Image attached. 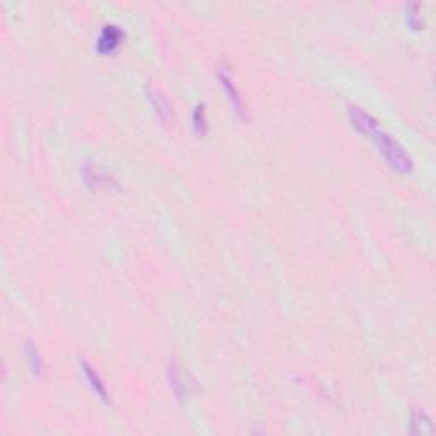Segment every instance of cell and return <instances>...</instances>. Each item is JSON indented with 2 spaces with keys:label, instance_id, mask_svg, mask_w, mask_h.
<instances>
[{
  "label": "cell",
  "instance_id": "6da1fadb",
  "mask_svg": "<svg viewBox=\"0 0 436 436\" xmlns=\"http://www.w3.org/2000/svg\"><path fill=\"white\" fill-rule=\"evenodd\" d=\"M348 116L351 125L362 133L368 135L371 140L378 146V152L383 156V159L389 162L394 171L401 172V174H408L412 171V159L408 153V150L399 144L397 138L387 133L380 126L378 119L371 116L370 112L364 111L358 104H349L348 106Z\"/></svg>",
  "mask_w": 436,
  "mask_h": 436
},
{
  "label": "cell",
  "instance_id": "7a4b0ae2",
  "mask_svg": "<svg viewBox=\"0 0 436 436\" xmlns=\"http://www.w3.org/2000/svg\"><path fill=\"white\" fill-rule=\"evenodd\" d=\"M125 40V31L118 24H104L101 29L99 37L96 41V50L101 55H111L121 47Z\"/></svg>",
  "mask_w": 436,
  "mask_h": 436
},
{
  "label": "cell",
  "instance_id": "3957f363",
  "mask_svg": "<svg viewBox=\"0 0 436 436\" xmlns=\"http://www.w3.org/2000/svg\"><path fill=\"white\" fill-rule=\"evenodd\" d=\"M217 77H218V81H220V84L224 85L225 92H227L228 99H230V104L234 106L237 115H240L242 118H247V109L246 106H244L242 96H240V92L237 91L234 78H232V74H230V69H228L225 63H220V65L217 67Z\"/></svg>",
  "mask_w": 436,
  "mask_h": 436
},
{
  "label": "cell",
  "instance_id": "277c9868",
  "mask_svg": "<svg viewBox=\"0 0 436 436\" xmlns=\"http://www.w3.org/2000/svg\"><path fill=\"white\" fill-rule=\"evenodd\" d=\"M145 94H146V99H149L150 106L153 108V111H156V115L159 116L160 121L167 123L169 125L172 116H174V109H172V104H171V101H169V97L153 84L145 85Z\"/></svg>",
  "mask_w": 436,
  "mask_h": 436
},
{
  "label": "cell",
  "instance_id": "5b68a950",
  "mask_svg": "<svg viewBox=\"0 0 436 436\" xmlns=\"http://www.w3.org/2000/svg\"><path fill=\"white\" fill-rule=\"evenodd\" d=\"M169 380H171V387L172 390H174L176 399L184 401L187 399V397H191V394L194 392L193 390L194 382L191 380L190 374L183 371L181 368L176 367V364H172L171 370H169Z\"/></svg>",
  "mask_w": 436,
  "mask_h": 436
},
{
  "label": "cell",
  "instance_id": "8992f818",
  "mask_svg": "<svg viewBox=\"0 0 436 436\" xmlns=\"http://www.w3.org/2000/svg\"><path fill=\"white\" fill-rule=\"evenodd\" d=\"M81 368H82V374H84L85 380H87L89 385H91V389L94 390V394H96L101 401H104L106 404H109L111 399H109L106 383L103 382V378H101V375L97 374L96 368L92 367V363L89 362V360L81 358Z\"/></svg>",
  "mask_w": 436,
  "mask_h": 436
},
{
  "label": "cell",
  "instance_id": "52a82bcc",
  "mask_svg": "<svg viewBox=\"0 0 436 436\" xmlns=\"http://www.w3.org/2000/svg\"><path fill=\"white\" fill-rule=\"evenodd\" d=\"M82 174H84L85 184H87L89 187H92V190H99V187L106 186V184L111 183V178H109L108 174H104L103 169L96 164L85 162L84 172H82Z\"/></svg>",
  "mask_w": 436,
  "mask_h": 436
},
{
  "label": "cell",
  "instance_id": "ba28073f",
  "mask_svg": "<svg viewBox=\"0 0 436 436\" xmlns=\"http://www.w3.org/2000/svg\"><path fill=\"white\" fill-rule=\"evenodd\" d=\"M191 126L198 137L208 133V118H206V106L203 103H198L196 108L191 112Z\"/></svg>",
  "mask_w": 436,
  "mask_h": 436
},
{
  "label": "cell",
  "instance_id": "9c48e42d",
  "mask_svg": "<svg viewBox=\"0 0 436 436\" xmlns=\"http://www.w3.org/2000/svg\"><path fill=\"white\" fill-rule=\"evenodd\" d=\"M411 428L414 433L419 435H430L433 431V424H431L430 416L424 411H412L411 412Z\"/></svg>",
  "mask_w": 436,
  "mask_h": 436
},
{
  "label": "cell",
  "instance_id": "30bf717a",
  "mask_svg": "<svg viewBox=\"0 0 436 436\" xmlns=\"http://www.w3.org/2000/svg\"><path fill=\"white\" fill-rule=\"evenodd\" d=\"M28 362L29 364L33 367V370L36 371V374H41L43 371V363H41V356L40 353H37L36 346L29 341L28 343Z\"/></svg>",
  "mask_w": 436,
  "mask_h": 436
}]
</instances>
